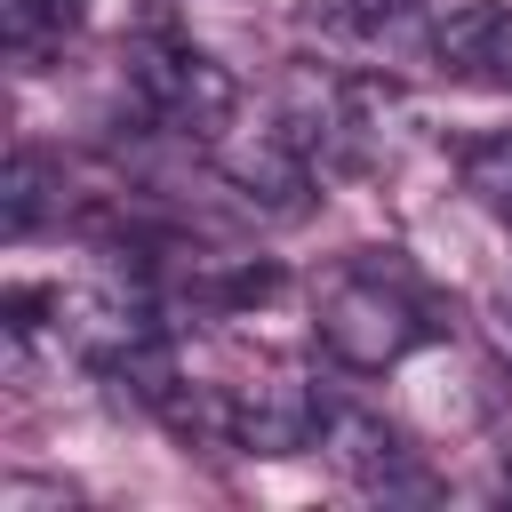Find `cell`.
I'll list each match as a JSON object with an SVG mask.
<instances>
[{
	"label": "cell",
	"instance_id": "6da1fadb",
	"mask_svg": "<svg viewBox=\"0 0 512 512\" xmlns=\"http://www.w3.org/2000/svg\"><path fill=\"white\" fill-rule=\"evenodd\" d=\"M416 336H424V312H416V296L400 280H384V272L328 280V296H320V344H328V360L376 376V368L408 360Z\"/></svg>",
	"mask_w": 512,
	"mask_h": 512
},
{
	"label": "cell",
	"instance_id": "7a4b0ae2",
	"mask_svg": "<svg viewBox=\"0 0 512 512\" xmlns=\"http://www.w3.org/2000/svg\"><path fill=\"white\" fill-rule=\"evenodd\" d=\"M128 88L176 136H224L232 112H240L232 72L216 56H200V48H184V40H136L128 48Z\"/></svg>",
	"mask_w": 512,
	"mask_h": 512
},
{
	"label": "cell",
	"instance_id": "3957f363",
	"mask_svg": "<svg viewBox=\"0 0 512 512\" xmlns=\"http://www.w3.org/2000/svg\"><path fill=\"white\" fill-rule=\"evenodd\" d=\"M320 448H328V456H336L360 488H376V496L424 488V472H416L408 440H400L392 424H376L368 408H320Z\"/></svg>",
	"mask_w": 512,
	"mask_h": 512
},
{
	"label": "cell",
	"instance_id": "277c9868",
	"mask_svg": "<svg viewBox=\"0 0 512 512\" xmlns=\"http://www.w3.org/2000/svg\"><path fill=\"white\" fill-rule=\"evenodd\" d=\"M432 56L456 80H488L512 88V8L504 0H456L432 16Z\"/></svg>",
	"mask_w": 512,
	"mask_h": 512
},
{
	"label": "cell",
	"instance_id": "5b68a950",
	"mask_svg": "<svg viewBox=\"0 0 512 512\" xmlns=\"http://www.w3.org/2000/svg\"><path fill=\"white\" fill-rule=\"evenodd\" d=\"M232 440L256 456H296L320 440V400L304 384H256L248 400H232Z\"/></svg>",
	"mask_w": 512,
	"mask_h": 512
},
{
	"label": "cell",
	"instance_id": "8992f818",
	"mask_svg": "<svg viewBox=\"0 0 512 512\" xmlns=\"http://www.w3.org/2000/svg\"><path fill=\"white\" fill-rule=\"evenodd\" d=\"M216 168L248 192V200H272L280 216L304 208V144L296 136H256V144H224Z\"/></svg>",
	"mask_w": 512,
	"mask_h": 512
},
{
	"label": "cell",
	"instance_id": "52a82bcc",
	"mask_svg": "<svg viewBox=\"0 0 512 512\" xmlns=\"http://www.w3.org/2000/svg\"><path fill=\"white\" fill-rule=\"evenodd\" d=\"M464 192H480L496 216H512V128H488L464 144Z\"/></svg>",
	"mask_w": 512,
	"mask_h": 512
},
{
	"label": "cell",
	"instance_id": "ba28073f",
	"mask_svg": "<svg viewBox=\"0 0 512 512\" xmlns=\"http://www.w3.org/2000/svg\"><path fill=\"white\" fill-rule=\"evenodd\" d=\"M40 208H48V168H40L32 152H16V160H8V176H0V224L24 240V232L40 224Z\"/></svg>",
	"mask_w": 512,
	"mask_h": 512
},
{
	"label": "cell",
	"instance_id": "9c48e42d",
	"mask_svg": "<svg viewBox=\"0 0 512 512\" xmlns=\"http://www.w3.org/2000/svg\"><path fill=\"white\" fill-rule=\"evenodd\" d=\"M80 8H88V0H0L8 48H40V40L72 32V24H80Z\"/></svg>",
	"mask_w": 512,
	"mask_h": 512
}]
</instances>
